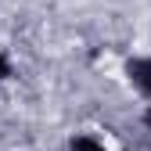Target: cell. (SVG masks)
Returning <instances> with one entry per match:
<instances>
[{
  "label": "cell",
  "mask_w": 151,
  "mask_h": 151,
  "mask_svg": "<svg viewBox=\"0 0 151 151\" xmlns=\"http://www.w3.org/2000/svg\"><path fill=\"white\" fill-rule=\"evenodd\" d=\"M122 76H126V83L151 104V54H133V58H126L122 61Z\"/></svg>",
  "instance_id": "obj_1"
},
{
  "label": "cell",
  "mask_w": 151,
  "mask_h": 151,
  "mask_svg": "<svg viewBox=\"0 0 151 151\" xmlns=\"http://www.w3.org/2000/svg\"><path fill=\"white\" fill-rule=\"evenodd\" d=\"M68 151H111V147L93 133H76V137H68Z\"/></svg>",
  "instance_id": "obj_2"
},
{
  "label": "cell",
  "mask_w": 151,
  "mask_h": 151,
  "mask_svg": "<svg viewBox=\"0 0 151 151\" xmlns=\"http://www.w3.org/2000/svg\"><path fill=\"white\" fill-rule=\"evenodd\" d=\"M11 76H14V65H11V58H7V50L0 47V83H7Z\"/></svg>",
  "instance_id": "obj_3"
},
{
  "label": "cell",
  "mask_w": 151,
  "mask_h": 151,
  "mask_svg": "<svg viewBox=\"0 0 151 151\" xmlns=\"http://www.w3.org/2000/svg\"><path fill=\"white\" fill-rule=\"evenodd\" d=\"M140 126H144V133L151 137V104H147V108L140 111Z\"/></svg>",
  "instance_id": "obj_4"
}]
</instances>
